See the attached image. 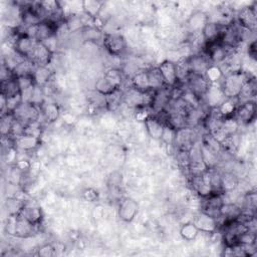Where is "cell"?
<instances>
[{"mask_svg": "<svg viewBox=\"0 0 257 257\" xmlns=\"http://www.w3.org/2000/svg\"><path fill=\"white\" fill-rule=\"evenodd\" d=\"M223 28L224 26H222L221 24L211 21L209 19V21L207 22V24L204 26L202 30V35L205 40V43H212V42L219 41Z\"/></svg>", "mask_w": 257, "mask_h": 257, "instance_id": "44dd1931", "label": "cell"}, {"mask_svg": "<svg viewBox=\"0 0 257 257\" xmlns=\"http://www.w3.org/2000/svg\"><path fill=\"white\" fill-rule=\"evenodd\" d=\"M55 31H56V26L54 24H52L51 22H49L47 20L42 21L36 25L35 39L38 42H42L45 39H47L48 37L54 35Z\"/></svg>", "mask_w": 257, "mask_h": 257, "instance_id": "4dcf8cb0", "label": "cell"}, {"mask_svg": "<svg viewBox=\"0 0 257 257\" xmlns=\"http://www.w3.org/2000/svg\"><path fill=\"white\" fill-rule=\"evenodd\" d=\"M40 138H36L25 134L14 139V147L17 150V152L32 153L40 147Z\"/></svg>", "mask_w": 257, "mask_h": 257, "instance_id": "e0dca14e", "label": "cell"}, {"mask_svg": "<svg viewBox=\"0 0 257 257\" xmlns=\"http://www.w3.org/2000/svg\"><path fill=\"white\" fill-rule=\"evenodd\" d=\"M238 178L231 172H224L221 175V192L232 193L238 187Z\"/></svg>", "mask_w": 257, "mask_h": 257, "instance_id": "1f68e13d", "label": "cell"}, {"mask_svg": "<svg viewBox=\"0 0 257 257\" xmlns=\"http://www.w3.org/2000/svg\"><path fill=\"white\" fill-rule=\"evenodd\" d=\"M209 86H210V82L206 79L204 75H200V74L190 73L186 81V87L201 99L206 93Z\"/></svg>", "mask_w": 257, "mask_h": 257, "instance_id": "8fae6325", "label": "cell"}, {"mask_svg": "<svg viewBox=\"0 0 257 257\" xmlns=\"http://www.w3.org/2000/svg\"><path fill=\"white\" fill-rule=\"evenodd\" d=\"M256 115V104L254 100L240 103L237 105L233 117L239 122V124H249L254 120Z\"/></svg>", "mask_w": 257, "mask_h": 257, "instance_id": "ba28073f", "label": "cell"}, {"mask_svg": "<svg viewBox=\"0 0 257 257\" xmlns=\"http://www.w3.org/2000/svg\"><path fill=\"white\" fill-rule=\"evenodd\" d=\"M200 231L193 222H187L180 228V235L186 241H194L199 235Z\"/></svg>", "mask_w": 257, "mask_h": 257, "instance_id": "f35d334b", "label": "cell"}, {"mask_svg": "<svg viewBox=\"0 0 257 257\" xmlns=\"http://www.w3.org/2000/svg\"><path fill=\"white\" fill-rule=\"evenodd\" d=\"M17 80H18V84H19V87H20V91L23 90V89H26L30 86L35 85V81H34V78H33L32 74L17 77Z\"/></svg>", "mask_w": 257, "mask_h": 257, "instance_id": "7dc6e473", "label": "cell"}, {"mask_svg": "<svg viewBox=\"0 0 257 257\" xmlns=\"http://www.w3.org/2000/svg\"><path fill=\"white\" fill-rule=\"evenodd\" d=\"M202 145L208 149L209 151H211L212 153L220 156V154L222 153V146L221 143L219 141H217L210 133H205L202 135V137L200 138Z\"/></svg>", "mask_w": 257, "mask_h": 257, "instance_id": "836d02e7", "label": "cell"}, {"mask_svg": "<svg viewBox=\"0 0 257 257\" xmlns=\"http://www.w3.org/2000/svg\"><path fill=\"white\" fill-rule=\"evenodd\" d=\"M94 89L97 93L101 94V95H108L112 92H114L115 90H117L118 88H116L105 76H101L99 77L96 82H95V85H94Z\"/></svg>", "mask_w": 257, "mask_h": 257, "instance_id": "e575fe53", "label": "cell"}, {"mask_svg": "<svg viewBox=\"0 0 257 257\" xmlns=\"http://www.w3.org/2000/svg\"><path fill=\"white\" fill-rule=\"evenodd\" d=\"M37 226L30 223L26 219L22 218L17 214V220H16V227H15V233L14 236L18 238H29L34 235L36 232Z\"/></svg>", "mask_w": 257, "mask_h": 257, "instance_id": "603a6c76", "label": "cell"}, {"mask_svg": "<svg viewBox=\"0 0 257 257\" xmlns=\"http://www.w3.org/2000/svg\"><path fill=\"white\" fill-rule=\"evenodd\" d=\"M58 42H59V40H58V38H57V36H56L55 34L52 35V36H50V37H48V38L45 39L44 41H42V43H43L52 53H54V52L56 51L57 46H58Z\"/></svg>", "mask_w": 257, "mask_h": 257, "instance_id": "681fc988", "label": "cell"}, {"mask_svg": "<svg viewBox=\"0 0 257 257\" xmlns=\"http://www.w3.org/2000/svg\"><path fill=\"white\" fill-rule=\"evenodd\" d=\"M220 127L224 132V134L227 137H229L231 135H234V134L238 133L240 124L233 116H229V117L223 118Z\"/></svg>", "mask_w": 257, "mask_h": 257, "instance_id": "60d3db41", "label": "cell"}, {"mask_svg": "<svg viewBox=\"0 0 257 257\" xmlns=\"http://www.w3.org/2000/svg\"><path fill=\"white\" fill-rule=\"evenodd\" d=\"M103 5L104 3L102 1L97 0H85L81 2V7L84 15L92 20L99 17V13L101 12Z\"/></svg>", "mask_w": 257, "mask_h": 257, "instance_id": "83f0119b", "label": "cell"}, {"mask_svg": "<svg viewBox=\"0 0 257 257\" xmlns=\"http://www.w3.org/2000/svg\"><path fill=\"white\" fill-rule=\"evenodd\" d=\"M158 68H159V70L163 76V79L168 87H174L176 84L179 83L175 62L166 59L159 64Z\"/></svg>", "mask_w": 257, "mask_h": 257, "instance_id": "d6986e66", "label": "cell"}, {"mask_svg": "<svg viewBox=\"0 0 257 257\" xmlns=\"http://www.w3.org/2000/svg\"><path fill=\"white\" fill-rule=\"evenodd\" d=\"M130 85L140 91H148L150 89L147 69L137 71L130 79Z\"/></svg>", "mask_w": 257, "mask_h": 257, "instance_id": "f1b7e54d", "label": "cell"}, {"mask_svg": "<svg viewBox=\"0 0 257 257\" xmlns=\"http://www.w3.org/2000/svg\"><path fill=\"white\" fill-rule=\"evenodd\" d=\"M171 87H164L154 92L153 100L150 105V109L153 112L152 115H158L165 111L171 100Z\"/></svg>", "mask_w": 257, "mask_h": 257, "instance_id": "52a82bcc", "label": "cell"}, {"mask_svg": "<svg viewBox=\"0 0 257 257\" xmlns=\"http://www.w3.org/2000/svg\"><path fill=\"white\" fill-rule=\"evenodd\" d=\"M252 76L248 71L240 70L225 74L220 81V86L226 98L236 99L239 95L244 83Z\"/></svg>", "mask_w": 257, "mask_h": 257, "instance_id": "6da1fadb", "label": "cell"}, {"mask_svg": "<svg viewBox=\"0 0 257 257\" xmlns=\"http://www.w3.org/2000/svg\"><path fill=\"white\" fill-rule=\"evenodd\" d=\"M175 136H176V130H174L173 127L165 124L161 140L168 146H174Z\"/></svg>", "mask_w": 257, "mask_h": 257, "instance_id": "ee69618b", "label": "cell"}, {"mask_svg": "<svg viewBox=\"0 0 257 257\" xmlns=\"http://www.w3.org/2000/svg\"><path fill=\"white\" fill-rule=\"evenodd\" d=\"M1 93L6 97L17 95L20 93V87L16 77L1 82Z\"/></svg>", "mask_w": 257, "mask_h": 257, "instance_id": "d590c367", "label": "cell"}, {"mask_svg": "<svg viewBox=\"0 0 257 257\" xmlns=\"http://www.w3.org/2000/svg\"><path fill=\"white\" fill-rule=\"evenodd\" d=\"M121 103H123L122 89H117L114 92L105 96V107L108 110L117 109Z\"/></svg>", "mask_w": 257, "mask_h": 257, "instance_id": "74e56055", "label": "cell"}, {"mask_svg": "<svg viewBox=\"0 0 257 257\" xmlns=\"http://www.w3.org/2000/svg\"><path fill=\"white\" fill-rule=\"evenodd\" d=\"M83 198L89 202H92L95 199H97V192L94 191L93 189H86L83 192Z\"/></svg>", "mask_w": 257, "mask_h": 257, "instance_id": "816d5d0a", "label": "cell"}, {"mask_svg": "<svg viewBox=\"0 0 257 257\" xmlns=\"http://www.w3.org/2000/svg\"><path fill=\"white\" fill-rule=\"evenodd\" d=\"M101 43L105 48V50L113 56L121 55L126 49L125 38L120 33H115V32L104 33Z\"/></svg>", "mask_w": 257, "mask_h": 257, "instance_id": "3957f363", "label": "cell"}, {"mask_svg": "<svg viewBox=\"0 0 257 257\" xmlns=\"http://www.w3.org/2000/svg\"><path fill=\"white\" fill-rule=\"evenodd\" d=\"M80 32H81V37L84 41L93 42V43L102 42V38L104 35V32H102L101 29L97 28L93 24L85 25L80 30Z\"/></svg>", "mask_w": 257, "mask_h": 257, "instance_id": "4316f807", "label": "cell"}, {"mask_svg": "<svg viewBox=\"0 0 257 257\" xmlns=\"http://www.w3.org/2000/svg\"><path fill=\"white\" fill-rule=\"evenodd\" d=\"M55 249L51 244H44L37 249V255L40 257H51L54 256Z\"/></svg>", "mask_w": 257, "mask_h": 257, "instance_id": "c3c4849f", "label": "cell"}, {"mask_svg": "<svg viewBox=\"0 0 257 257\" xmlns=\"http://www.w3.org/2000/svg\"><path fill=\"white\" fill-rule=\"evenodd\" d=\"M238 244L242 245H254L256 244V232L246 231L238 237Z\"/></svg>", "mask_w": 257, "mask_h": 257, "instance_id": "f6af8a7d", "label": "cell"}, {"mask_svg": "<svg viewBox=\"0 0 257 257\" xmlns=\"http://www.w3.org/2000/svg\"><path fill=\"white\" fill-rule=\"evenodd\" d=\"M190 183L192 185L193 191L201 198L208 197L213 193L211 184H210V178H209V170L199 177H193L190 178Z\"/></svg>", "mask_w": 257, "mask_h": 257, "instance_id": "9a60e30c", "label": "cell"}, {"mask_svg": "<svg viewBox=\"0 0 257 257\" xmlns=\"http://www.w3.org/2000/svg\"><path fill=\"white\" fill-rule=\"evenodd\" d=\"M255 95H256V80H255V77L252 76L244 83L239 95L236 98V101L238 104L251 101V100H254Z\"/></svg>", "mask_w": 257, "mask_h": 257, "instance_id": "cb8c5ba5", "label": "cell"}, {"mask_svg": "<svg viewBox=\"0 0 257 257\" xmlns=\"http://www.w3.org/2000/svg\"><path fill=\"white\" fill-rule=\"evenodd\" d=\"M14 116L12 113H6L1 115V121H0V131L2 137H9L12 123L14 121Z\"/></svg>", "mask_w": 257, "mask_h": 257, "instance_id": "7bdbcfd3", "label": "cell"}, {"mask_svg": "<svg viewBox=\"0 0 257 257\" xmlns=\"http://www.w3.org/2000/svg\"><path fill=\"white\" fill-rule=\"evenodd\" d=\"M192 222L198 228V230L202 233L215 234L216 231L219 229L218 219H216L202 211L194 217Z\"/></svg>", "mask_w": 257, "mask_h": 257, "instance_id": "9c48e42d", "label": "cell"}, {"mask_svg": "<svg viewBox=\"0 0 257 257\" xmlns=\"http://www.w3.org/2000/svg\"><path fill=\"white\" fill-rule=\"evenodd\" d=\"M37 42L36 39L31 38L26 34L19 33L13 42L12 48L24 58H29Z\"/></svg>", "mask_w": 257, "mask_h": 257, "instance_id": "30bf717a", "label": "cell"}, {"mask_svg": "<svg viewBox=\"0 0 257 257\" xmlns=\"http://www.w3.org/2000/svg\"><path fill=\"white\" fill-rule=\"evenodd\" d=\"M147 73H148L149 85H150L151 90L156 91V90L162 89L164 87H167L158 66L157 67H150L149 69H147Z\"/></svg>", "mask_w": 257, "mask_h": 257, "instance_id": "f546056e", "label": "cell"}, {"mask_svg": "<svg viewBox=\"0 0 257 257\" xmlns=\"http://www.w3.org/2000/svg\"><path fill=\"white\" fill-rule=\"evenodd\" d=\"M18 215L36 226L40 225L43 219V213L41 208L38 205L27 201L24 202V205L21 208Z\"/></svg>", "mask_w": 257, "mask_h": 257, "instance_id": "2e32d148", "label": "cell"}, {"mask_svg": "<svg viewBox=\"0 0 257 257\" xmlns=\"http://www.w3.org/2000/svg\"><path fill=\"white\" fill-rule=\"evenodd\" d=\"M248 54L249 56H251L253 59H255L256 56V41L253 40L249 46H248Z\"/></svg>", "mask_w": 257, "mask_h": 257, "instance_id": "f5cc1de1", "label": "cell"}, {"mask_svg": "<svg viewBox=\"0 0 257 257\" xmlns=\"http://www.w3.org/2000/svg\"><path fill=\"white\" fill-rule=\"evenodd\" d=\"M241 213H242V208L240 207V205L232 202L230 203L224 202L220 208L219 220H222V222L232 221V220H235ZM221 222H219V224Z\"/></svg>", "mask_w": 257, "mask_h": 257, "instance_id": "d4e9b609", "label": "cell"}, {"mask_svg": "<svg viewBox=\"0 0 257 257\" xmlns=\"http://www.w3.org/2000/svg\"><path fill=\"white\" fill-rule=\"evenodd\" d=\"M15 119L19 120L23 124L38 121L41 115L40 106H37L30 102H21V104L12 112Z\"/></svg>", "mask_w": 257, "mask_h": 257, "instance_id": "7a4b0ae2", "label": "cell"}, {"mask_svg": "<svg viewBox=\"0 0 257 257\" xmlns=\"http://www.w3.org/2000/svg\"><path fill=\"white\" fill-rule=\"evenodd\" d=\"M238 103L236 101V99H228L226 98L218 108L219 112L221 113V115L225 118V117H229V116H233L234 111L237 107Z\"/></svg>", "mask_w": 257, "mask_h": 257, "instance_id": "b9f144b4", "label": "cell"}, {"mask_svg": "<svg viewBox=\"0 0 257 257\" xmlns=\"http://www.w3.org/2000/svg\"><path fill=\"white\" fill-rule=\"evenodd\" d=\"M32 75L36 85L44 86L48 84V81L51 79L52 71L48 68V66H36Z\"/></svg>", "mask_w": 257, "mask_h": 257, "instance_id": "d6a6232c", "label": "cell"}, {"mask_svg": "<svg viewBox=\"0 0 257 257\" xmlns=\"http://www.w3.org/2000/svg\"><path fill=\"white\" fill-rule=\"evenodd\" d=\"M144 121L149 136L154 140H161L165 123L156 115H150Z\"/></svg>", "mask_w": 257, "mask_h": 257, "instance_id": "7402d4cb", "label": "cell"}, {"mask_svg": "<svg viewBox=\"0 0 257 257\" xmlns=\"http://www.w3.org/2000/svg\"><path fill=\"white\" fill-rule=\"evenodd\" d=\"M187 61H188L190 72L194 74H200V75H204L207 68L211 64L209 59L203 52L191 54L187 58Z\"/></svg>", "mask_w": 257, "mask_h": 257, "instance_id": "ac0fdd59", "label": "cell"}, {"mask_svg": "<svg viewBox=\"0 0 257 257\" xmlns=\"http://www.w3.org/2000/svg\"><path fill=\"white\" fill-rule=\"evenodd\" d=\"M237 24L246 31L254 32L257 24V13H256V2L249 6L241 8L237 13L235 20Z\"/></svg>", "mask_w": 257, "mask_h": 257, "instance_id": "277c9868", "label": "cell"}, {"mask_svg": "<svg viewBox=\"0 0 257 257\" xmlns=\"http://www.w3.org/2000/svg\"><path fill=\"white\" fill-rule=\"evenodd\" d=\"M52 57L53 53L42 42H37L28 59H30L35 66H48Z\"/></svg>", "mask_w": 257, "mask_h": 257, "instance_id": "5bb4252c", "label": "cell"}, {"mask_svg": "<svg viewBox=\"0 0 257 257\" xmlns=\"http://www.w3.org/2000/svg\"><path fill=\"white\" fill-rule=\"evenodd\" d=\"M204 201L201 205V211L216 218H220V208L223 205V193H212L208 197L202 198Z\"/></svg>", "mask_w": 257, "mask_h": 257, "instance_id": "8992f818", "label": "cell"}, {"mask_svg": "<svg viewBox=\"0 0 257 257\" xmlns=\"http://www.w3.org/2000/svg\"><path fill=\"white\" fill-rule=\"evenodd\" d=\"M204 76L210 82V84H213V83H220V81L222 80L224 75H223V72H222L221 68L219 67V65L210 64L209 67L207 68Z\"/></svg>", "mask_w": 257, "mask_h": 257, "instance_id": "ab89813d", "label": "cell"}, {"mask_svg": "<svg viewBox=\"0 0 257 257\" xmlns=\"http://www.w3.org/2000/svg\"><path fill=\"white\" fill-rule=\"evenodd\" d=\"M22 102L21 94L13 95L10 97H7V104H6V113H12Z\"/></svg>", "mask_w": 257, "mask_h": 257, "instance_id": "bcb514c9", "label": "cell"}, {"mask_svg": "<svg viewBox=\"0 0 257 257\" xmlns=\"http://www.w3.org/2000/svg\"><path fill=\"white\" fill-rule=\"evenodd\" d=\"M200 140L195 127L185 126L176 131L174 146L177 150L188 152L190 148Z\"/></svg>", "mask_w": 257, "mask_h": 257, "instance_id": "5b68a950", "label": "cell"}, {"mask_svg": "<svg viewBox=\"0 0 257 257\" xmlns=\"http://www.w3.org/2000/svg\"><path fill=\"white\" fill-rule=\"evenodd\" d=\"M35 67L36 66L30 59L25 58L15 67V69L13 70V75L16 78L20 77V76H24V75H30L33 73Z\"/></svg>", "mask_w": 257, "mask_h": 257, "instance_id": "8d00e7d4", "label": "cell"}, {"mask_svg": "<svg viewBox=\"0 0 257 257\" xmlns=\"http://www.w3.org/2000/svg\"><path fill=\"white\" fill-rule=\"evenodd\" d=\"M13 71L10 70L8 67H6L3 63L1 65V69H0V78H1V82L2 81H6L8 79L13 78Z\"/></svg>", "mask_w": 257, "mask_h": 257, "instance_id": "f907efd6", "label": "cell"}, {"mask_svg": "<svg viewBox=\"0 0 257 257\" xmlns=\"http://www.w3.org/2000/svg\"><path fill=\"white\" fill-rule=\"evenodd\" d=\"M139 211V206L138 203L128 197L122 198L119 200L118 203V217L126 223L132 222Z\"/></svg>", "mask_w": 257, "mask_h": 257, "instance_id": "4fadbf2b", "label": "cell"}, {"mask_svg": "<svg viewBox=\"0 0 257 257\" xmlns=\"http://www.w3.org/2000/svg\"><path fill=\"white\" fill-rule=\"evenodd\" d=\"M226 99L220 83H213L210 84L209 88L207 89L206 93L202 97V101L209 107V108H216L219 107L220 104Z\"/></svg>", "mask_w": 257, "mask_h": 257, "instance_id": "7c38bea8", "label": "cell"}, {"mask_svg": "<svg viewBox=\"0 0 257 257\" xmlns=\"http://www.w3.org/2000/svg\"><path fill=\"white\" fill-rule=\"evenodd\" d=\"M209 21V16L203 11H195L187 20V29L190 34L201 33Z\"/></svg>", "mask_w": 257, "mask_h": 257, "instance_id": "ffe728a7", "label": "cell"}, {"mask_svg": "<svg viewBox=\"0 0 257 257\" xmlns=\"http://www.w3.org/2000/svg\"><path fill=\"white\" fill-rule=\"evenodd\" d=\"M40 117L43 121L50 123L55 121L60 113L59 106L54 102H43L40 106Z\"/></svg>", "mask_w": 257, "mask_h": 257, "instance_id": "484cf974", "label": "cell"}]
</instances>
